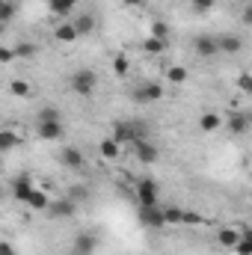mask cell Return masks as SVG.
I'll list each match as a JSON object with an SVG mask.
<instances>
[{"label": "cell", "mask_w": 252, "mask_h": 255, "mask_svg": "<svg viewBox=\"0 0 252 255\" xmlns=\"http://www.w3.org/2000/svg\"><path fill=\"white\" fill-rule=\"evenodd\" d=\"M68 86H71V92H74V95L89 98V95L95 92V86H98V74H95L92 68H77V71L68 77Z\"/></svg>", "instance_id": "6da1fadb"}, {"label": "cell", "mask_w": 252, "mask_h": 255, "mask_svg": "<svg viewBox=\"0 0 252 255\" xmlns=\"http://www.w3.org/2000/svg\"><path fill=\"white\" fill-rule=\"evenodd\" d=\"M145 133H148V128L145 122H133V119H127V122H116L113 125V139L122 145V142H136V139H145Z\"/></svg>", "instance_id": "7a4b0ae2"}, {"label": "cell", "mask_w": 252, "mask_h": 255, "mask_svg": "<svg viewBox=\"0 0 252 255\" xmlns=\"http://www.w3.org/2000/svg\"><path fill=\"white\" fill-rule=\"evenodd\" d=\"M130 98H133L136 104H157V101L163 98V86H160L157 80H142L139 86H133Z\"/></svg>", "instance_id": "3957f363"}, {"label": "cell", "mask_w": 252, "mask_h": 255, "mask_svg": "<svg viewBox=\"0 0 252 255\" xmlns=\"http://www.w3.org/2000/svg\"><path fill=\"white\" fill-rule=\"evenodd\" d=\"M136 202H139V208L160 205V187H157V181H151V178L136 181Z\"/></svg>", "instance_id": "277c9868"}, {"label": "cell", "mask_w": 252, "mask_h": 255, "mask_svg": "<svg viewBox=\"0 0 252 255\" xmlns=\"http://www.w3.org/2000/svg\"><path fill=\"white\" fill-rule=\"evenodd\" d=\"M45 214H48L51 220H68V217L77 214V202H71L68 196H63V199H51L48 208H45Z\"/></svg>", "instance_id": "5b68a950"}, {"label": "cell", "mask_w": 252, "mask_h": 255, "mask_svg": "<svg viewBox=\"0 0 252 255\" xmlns=\"http://www.w3.org/2000/svg\"><path fill=\"white\" fill-rule=\"evenodd\" d=\"M193 51H196V57H205V60L220 57V51H217V36H211V33H199V36L193 39Z\"/></svg>", "instance_id": "8992f818"}, {"label": "cell", "mask_w": 252, "mask_h": 255, "mask_svg": "<svg viewBox=\"0 0 252 255\" xmlns=\"http://www.w3.org/2000/svg\"><path fill=\"white\" fill-rule=\"evenodd\" d=\"M130 148H133V157H136L139 163H145V166L157 163V157H160L157 145H154V142H148V139H136V142H130Z\"/></svg>", "instance_id": "52a82bcc"}, {"label": "cell", "mask_w": 252, "mask_h": 255, "mask_svg": "<svg viewBox=\"0 0 252 255\" xmlns=\"http://www.w3.org/2000/svg\"><path fill=\"white\" fill-rule=\"evenodd\" d=\"M36 133L45 142H57V139L65 136V125H63V119H57V122H36Z\"/></svg>", "instance_id": "ba28073f"}, {"label": "cell", "mask_w": 252, "mask_h": 255, "mask_svg": "<svg viewBox=\"0 0 252 255\" xmlns=\"http://www.w3.org/2000/svg\"><path fill=\"white\" fill-rule=\"evenodd\" d=\"M217 51H220V54L235 57V54H241V51H244V39H241V36H235V33H220V36H217Z\"/></svg>", "instance_id": "9c48e42d"}, {"label": "cell", "mask_w": 252, "mask_h": 255, "mask_svg": "<svg viewBox=\"0 0 252 255\" xmlns=\"http://www.w3.org/2000/svg\"><path fill=\"white\" fill-rule=\"evenodd\" d=\"M57 157H60V163H63L65 169H80V166L86 163V157H83V151H80L77 145H63Z\"/></svg>", "instance_id": "30bf717a"}, {"label": "cell", "mask_w": 252, "mask_h": 255, "mask_svg": "<svg viewBox=\"0 0 252 255\" xmlns=\"http://www.w3.org/2000/svg\"><path fill=\"white\" fill-rule=\"evenodd\" d=\"M71 27H74L77 39H80V36H92V33H95V27H98V21H95V15H92V12H80V15L71 21Z\"/></svg>", "instance_id": "8fae6325"}, {"label": "cell", "mask_w": 252, "mask_h": 255, "mask_svg": "<svg viewBox=\"0 0 252 255\" xmlns=\"http://www.w3.org/2000/svg\"><path fill=\"white\" fill-rule=\"evenodd\" d=\"M139 223L148 226V229H163V211L160 205H151V208H139Z\"/></svg>", "instance_id": "7c38bea8"}, {"label": "cell", "mask_w": 252, "mask_h": 255, "mask_svg": "<svg viewBox=\"0 0 252 255\" xmlns=\"http://www.w3.org/2000/svg\"><path fill=\"white\" fill-rule=\"evenodd\" d=\"M95 247H98V238L92 235V232H80L77 238H74V255H92L95 253Z\"/></svg>", "instance_id": "4fadbf2b"}, {"label": "cell", "mask_w": 252, "mask_h": 255, "mask_svg": "<svg viewBox=\"0 0 252 255\" xmlns=\"http://www.w3.org/2000/svg\"><path fill=\"white\" fill-rule=\"evenodd\" d=\"M252 119L250 113H232L229 119H226V128H229V133H235V136H244L247 130H250Z\"/></svg>", "instance_id": "5bb4252c"}, {"label": "cell", "mask_w": 252, "mask_h": 255, "mask_svg": "<svg viewBox=\"0 0 252 255\" xmlns=\"http://www.w3.org/2000/svg\"><path fill=\"white\" fill-rule=\"evenodd\" d=\"M33 187H36V184H33V178H30L27 172H24V175H15V181H12V196H15L18 202H27V196L33 193Z\"/></svg>", "instance_id": "9a60e30c"}, {"label": "cell", "mask_w": 252, "mask_h": 255, "mask_svg": "<svg viewBox=\"0 0 252 255\" xmlns=\"http://www.w3.org/2000/svg\"><path fill=\"white\" fill-rule=\"evenodd\" d=\"M18 145H21V133L12 130V128H0V148H3V154L6 151H15Z\"/></svg>", "instance_id": "2e32d148"}, {"label": "cell", "mask_w": 252, "mask_h": 255, "mask_svg": "<svg viewBox=\"0 0 252 255\" xmlns=\"http://www.w3.org/2000/svg\"><path fill=\"white\" fill-rule=\"evenodd\" d=\"M74 6H77V0H48V9L57 18H68L74 12Z\"/></svg>", "instance_id": "e0dca14e"}, {"label": "cell", "mask_w": 252, "mask_h": 255, "mask_svg": "<svg viewBox=\"0 0 252 255\" xmlns=\"http://www.w3.org/2000/svg\"><path fill=\"white\" fill-rule=\"evenodd\" d=\"M12 54H15V60H36V57H39V45H33V42H18V45L12 48Z\"/></svg>", "instance_id": "ac0fdd59"}, {"label": "cell", "mask_w": 252, "mask_h": 255, "mask_svg": "<svg viewBox=\"0 0 252 255\" xmlns=\"http://www.w3.org/2000/svg\"><path fill=\"white\" fill-rule=\"evenodd\" d=\"M48 202H51V196H48V193L39 190V187H33V193L27 196V202H24V205H30L33 211H45V208H48Z\"/></svg>", "instance_id": "d6986e66"}, {"label": "cell", "mask_w": 252, "mask_h": 255, "mask_svg": "<svg viewBox=\"0 0 252 255\" xmlns=\"http://www.w3.org/2000/svg\"><path fill=\"white\" fill-rule=\"evenodd\" d=\"M160 211H163V223H166V226H181V220H184V208L169 205V208H160Z\"/></svg>", "instance_id": "ffe728a7"}, {"label": "cell", "mask_w": 252, "mask_h": 255, "mask_svg": "<svg viewBox=\"0 0 252 255\" xmlns=\"http://www.w3.org/2000/svg\"><path fill=\"white\" fill-rule=\"evenodd\" d=\"M199 128H202L205 133H214V130H220V128H223V119H220L217 113H202V119H199Z\"/></svg>", "instance_id": "44dd1931"}, {"label": "cell", "mask_w": 252, "mask_h": 255, "mask_svg": "<svg viewBox=\"0 0 252 255\" xmlns=\"http://www.w3.org/2000/svg\"><path fill=\"white\" fill-rule=\"evenodd\" d=\"M98 151H101V157H104V160H116V157L122 154V151H119V142H116V139H101Z\"/></svg>", "instance_id": "7402d4cb"}, {"label": "cell", "mask_w": 252, "mask_h": 255, "mask_svg": "<svg viewBox=\"0 0 252 255\" xmlns=\"http://www.w3.org/2000/svg\"><path fill=\"white\" fill-rule=\"evenodd\" d=\"M54 39H57V42H74V39H77V33H74L71 21H63V24H57V30H54Z\"/></svg>", "instance_id": "603a6c76"}, {"label": "cell", "mask_w": 252, "mask_h": 255, "mask_svg": "<svg viewBox=\"0 0 252 255\" xmlns=\"http://www.w3.org/2000/svg\"><path fill=\"white\" fill-rule=\"evenodd\" d=\"M142 51H145V54H151V57H160V54L166 51V42H163V39H154V36H148V39L142 42Z\"/></svg>", "instance_id": "cb8c5ba5"}, {"label": "cell", "mask_w": 252, "mask_h": 255, "mask_svg": "<svg viewBox=\"0 0 252 255\" xmlns=\"http://www.w3.org/2000/svg\"><path fill=\"white\" fill-rule=\"evenodd\" d=\"M238 238H241V235H238L235 229H220V232H217V241H220V247H226V250H232V247L238 244Z\"/></svg>", "instance_id": "d4e9b609"}, {"label": "cell", "mask_w": 252, "mask_h": 255, "mask_svg": "<svg viewBox=\"0 0 252 255\" xmlns=\"http://www.w3.org/2000/svg\"><path fill=\"white\" fill-rule=\"evenodd\" d=\"M57 119H63V113H60V107H51V104H45L36 116V122H57Z\"/></svg>", "instance_id": "484cf974"}, {"label": "cell", "mask_w": 252, "mask_h": 255, "mask_svg": "<svg viewBox=\"0 0 252 255\" xmlns=\"http://www.w3.org/2000/svg\"><path fill=\"white\" fill-rule=\"evenodd\" d=\"M232 250H235L238 255H252V235H250V232H244V235L238 238V244H235Z\"/></svg>", "instance_id": "4316f807"}, {"label": "cell", "mask_w": 252, "mask_h": 255, "mask_svg": "<svg viewBox=\"0 0 252 255\" xmlns=\"http://www.w3.org/2000/svg\"><path fill=\"white\" fill-rule=\"evenodd\" d=\"M166 80L175 83V86H181V83L187 80V68H184V65H172V68L166 71Z\"/></svg>", "instance_id": "83f0119b"}, {"label": "cell", "mask_w": 252, "mask_h": 255, "mask_svg": "<svg viewBox=\"0 0 252 255\" xmlns=\"http://www.w3.org/2000/svg\"><path fill=\"white\" fill-rule=\"evenodd\" d=\"M9 92H12L15 98H27V95H30V83H27V80H12V83H9Z\"/></svg>", "instance_id": "f1b7e54d"}, {"label": "cell", "mask_w": 252, "mask_h": 255, "mask_svg": "<svg viewBox=\"0 0 252 255\" xmlns=\"http://www.w3.org/2000/svg\"><path fill=\"white\" fill-rule=\"evenodd\" d=\"M15 12H18L15 3H12V0H3V3H0V24H9V21L15 18Z\"/></svg>", "instance_id": "f546056e"}, {"label": "cell", "mask_w": 252, "mask_h": 255, "mask_svg": "<svg viewBox=\"0 0 252 255\" xmlns=\"http://www.w3.org/2000/svg\"><path fill=\"white\" fill-rule=\"evenodd\" d=\"M65 196H68L71 202H83V199H89V187H86V184H74Z\"/></svg>", "instance_id": "4dcf8cb0"}, {"label": "cell", "mask_w": 252, "mask_h": 255, "mask_svg": "<svg viewBox=\"0 0 252 255\" xmlns=\"http://www.w3.org/2000/svg\"><path fill=\"white\" fill-rule=\"evenodd\" d=\"M214 6H217V0H190V9H193V12H199V15L211 12Z\"/></svg>", "instance_id": "1f68e13d"}, {"label": "cell", "mask_w": 252, "mask_h": 255, "mask_svg": "<svg viewBox=\"0 0 252 255\" xmlns=\"http://www.w3.org/2000/svg\"><path fill=\"white\" fill-rule=\"evenodd\" d=\"M127 68H130V63H127V57H125V54H119V57L113 60V71H116L119 77H125V74H127Z\"/></svg>", "instance_id": "d6a6232c"}, {"label": "cell", "mask_w": 252, "mask_h": 255, "mask_svg": "<svg viewBox=\"0 0 252 255\" xmlns=\"http://www.w3.org/2000/svg\"><path fill=\"white\" fill-rule=\"evenodd\" d=\"M151 36H154V39H163V42H166V39H169V27H166L163 21H154V24H151Z\"/></svg>", "instance_id": "836d02e7"}, {"label": "cell", "mask_w": 252, "mask_h": 255, "mask_svg": "<svg viewBox=\"0 0 252 255\" xmlns=\"http://www.w3.org/2000/svg\"><path fill=\"white\" fill-rule=\"evenodd\" d=\"M202 223H205V217H202V214L184 211V220H181V226H202Z\"/></svg>", "instance_id": "e575fe53"}, {"label": "cell", "mask_w": 252, "mask_h": 255, "mask_svg": "<svg viewBox=\"0 0 252 255\" xmlns=\"http://www.w3.org/2000/svg\"><path fill=\"white\" fill-rule=\"evenodd\" d=\"M238 86H241V92H252V77H250V71H241V77H238Z\"/></svg>", "instance_id": "d590c367"}, {"label": "cell", "mask_w": 252, "mask_h": 255, "mask_svg": "<svg viewBox=\"0 0 252 255\" xmlns=\"http://www.w3.org/2000/svg\"><path fill=\"white\" fill-rule=\"evenodd\" d=\"M0 255H18L15 244H9V241H0Z\"/></svg>", "instance_id": "8d00e7d4"}, {"label": "cell", "mask_w": 252, "mask_h": 255, "mask_svg": "<svg viewBox=\"0 0 252 255\" xmlns=\"http://www.w3.org/2000/svg\"><path fill=\"white\" fill-rule=\"evenodd\" d=\"M12 60H15L12 48H0V63H12Z\"/></svg>", "instance_id": "74e56055"}, {"label": "cell", "mask_w": 252, "mask_h": 255, "mask_svg": "<svg viewBox=\"0 0 252 255\" xmlns=\"http://www.w3.org/2000/svg\"><path fill=\"white\" fill-rule=\"evenodd\" d=\"M127 6H142V0H125Z\"/></svg>", "instance_id": "f35d334b"}, {"label": "cell", "mask_w": 252, "mask_h": 255, "mask_svg": "<svg viewBox=\"0 0 252 255\" xmlns=\"http://www.w3.org/2000/svg\"><path fill=\"white\" fill-rule=\"evenodd\" d=\"M3 30H6V24H0V36H3Z\"/></svg>", "instance_id": "ab89813d"}, {"label": "cell", "mask_w": 252, "mask_h": 255, "mask_svg": "<svg viewBox=\"0 0 252 255\" xmlns=\"http://www.w3.org/2000/svg\"><path fill=\"white\" fill-rule=\"evenodd\" d=\"M0 157H3V148H0Z\"/></svg>", "instance_id": "60d3db41"}, {"label": "cell", "mask_w": 252, "mask_h": 255, "mask_svg": "<svg viewBox=\"0 0 252 255\" xmlns=\"http://www.w3.org/2000/svg\"><path fill=\"white\" fill-rule=\"evenodd\" d=\"M0 3H3V0H0Z\"/></svg>", "instance_id": "b9f144b4"}]
</instances>
